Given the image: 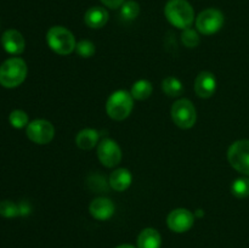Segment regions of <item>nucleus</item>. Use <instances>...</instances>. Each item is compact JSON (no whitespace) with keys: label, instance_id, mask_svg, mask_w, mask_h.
Listing matches in <instances>:
<instances>
[{"label":"nucleus","instance_id":"24","mask_svg":"<svg viewBox=\"0 0 249 248\" xmlns=\"http://www.w3.org/2000/svg\"><path fill=\"white\" fill-rule=\"evenodd\" d=\"M181 41H182V44L186 46V48L192 49V48H196V46H198L201 39H199L198 33H197L195 29L186 28V29H184L181 33Z\"/></svg>","mask_w":249,"mask_h":248},{"label":"nucleus","instance_id":"17","mask_svg":"<svg viewBox=\"0 0 249 248\" xmlns=\"http://www.w3.org/2000/svg\"><path fill=\"white\" fill-rule=\"evenodd\" d=\"M75 143L80 150H91L99 145V133L91 128L83 129L75 136Z\"/></svg>","mask_w":249,"mask_h":248},{"label":"nucleus","instance_id":"21","mask_svg":"<svg viewBox=\"0 0 249 248\" xmlns=\"http://www.w3.org/2000/svg\"><path fill=\"white\" fill-rule=\"evenodd\" d=\"M231 192L237 198H246L249 196V177H238L231 185Z\"/></svg>","mask_w":249,"mask_h":248},{"label":"nucleus","instance_id":"7","mask_svg":"<svg viewBox=\"0 0 249 248\" xmlns=\"http://www.w3.org/2000/svg\"><path fill=\"white\" fill-rule=\"evenodd\" d=\"M224 24V15L218 9H207L196 18V28L203 35H212L221 29Z\"/></svg>","mask_w":249,"mask_h":248},{"label":"nucleus","instance_id":"20","mask_svg":"<svg viewBox=\"0 0 249 248\" xmlns=\"http://www.w3.org/2000/svg\"><path fill=\"white\" fill-rule=\"evenodd\" d=\"M140 14V5L134 0L125 1L121 6V17L124 21H133Z\"/></svg>","mask_w":249,"mask_h":248},{"label":"nucleus","instance_id":"16","mask_svg":"<svg viewBox=\"0 0 249 248\" xmlns=\"http://www.w3.org/2000/svg\"><path fill=\"white\" fill-rule=\"evenodd\" d=\"M162 237L156 229L146 228L138 237V248H160Z\"/></svg>","mask_w":249,"mask_h":248},{"label":"nucleus","instance_id":"11","mask_svg":"<svg viewBox=\"0 0 249 248\" xmlns=\"http://www.w3.org/2000/svg\"><path fill=\"white\" fill-rule=\"evenodd\" d=\"M1 45L10 55H21L26 48L23 35L17 29H7L1 35Z\"/></svg>","mask_w":249,"mask_h":248},{"label":"nucleus","instance_id":"22","mask_svg":"<svg viewBox=\"0 0 249 248\" xmlns=\"http://www.w3.org/2000/svg\"><path fill=\"white\" fill-rule=\"evenodd\" d=\"M9 122L15 129H22L27 128L29 124L28 114L22 109H14L9 116Z\"/></svg>","mask_w":249,"mask_h":248},{"label":"nucleus","instance_id":"10","mask_svg":"<svg viewBox=\"0 0 249 248\" xmlns=\"http://www.w3.org/2000/svg\"><path fill=\"white\" fill-rule=\"evenodd\" d=\"M195 224V214L186 208L174 209L167 218V225L172 231L182 233L189 231Z\"/></svg>","mask_w":249,"mask_h":248},{"label":"nucleus","instance_id":"18","mask_svg":"<svg viewBox=\"0 0 249 248\" xmlns=\"http://www.w3.org/2000/svg\"><path fill=\"white\" fill-rule=\"evenodd\" d=\"M152 91L153 87L151 84V82H148L147 79H140L134 83L133 87H131L130 94L135 100L142 101V100L148 99L151 96V94H152Z\"/></svg>","mask_w":249,"mask_h":248},{"label":"nucleus","instance_id":"25","mask_svg":"<svg viewBox=\"0 0 249 248\" xmlns=\"http://www.w3.org/2000/svg\"><path fill=\"white\" fill-rule=\"evenodd\" d=\"M75 51H77V53L80 56V57L89 58L91 57V56H94L96 49H95V45L92 41L87 40V39H83V40L78 41L77 43Z\"/></svg>","mask_w":249,"mask_h":248},{"label":"nucleus","instance_id":"9","mask_svg":"<svg viewBox=\"0 0 249 248\" xmlns=\"http://www.w3.org/2000/svg\"><path fill=\"white\" fill-rule=\"evenodd\" d=\"M97 158L106 168H113L122 160V150L112 139H104L97 145Z\"/></svg>","mask_w":249,"mask_h":248},{"label":"nucleus","instance_id":"8","mask_svg":"<svg viewBox=\"0 0 249 248\" xmlns=\"http://www.w3.org/2000/svg\"><path fill=\"white\" fill-rule=\"evenodd\" d=\"M27 138L36 145H46L51 142L55 136V128L51 122L45 119H36L29 122L26 128Z\"/></svg>","mask_w":249,"mask_h":248},{"label":"nucleus","instance_id":"1","mask_svg":"<svg viewBox=\"0 0 249 248\" xmlns=\"http://www.w3.org/2000/svg\"><path fill=\"white\" fill-rule=\"evenodd\" d=\"M28 68L23 58L14 56L0 65V85L6 89L19 87L26 80Z\"/></svg>","mask_w":249,"mask_h":248},{"label":"nucleus","instance_id":"6","mask_svg":"<svg viewBox=\"0 0 249 248\" xmlns=\"http://www.w3.org/2000/svg\"><path fill=\"white\" fill-rule=\"evenodd\" d=\"M228 159L231 167L249 177V140H237L229 147Z\"/></svg>","mask_w":249,"mask_h":248},{"label":"nucleus","instance_id":"27","mask_svg":"<svg viewBox=\"0 0 249 248\" xmlns=\"http://www.w3.org/2000/svg\"><path fill=\"white\" fill-rule=\"evenodd\" d=\"M19 207V215H27L31 212V207H29L28 203L26 202H22V203L18 204Z\"/></svg>","mask_w":249,"mask_h":248},{"label":"nucleus","instance_id":"19","mask_svg":"<svg viewBox=\"0 0 249 248\" xmlns=\"http://www.w3.org/2000/svg\"><path fill=\"white\" fill-rule=\"evenodd\" d=\"M162 90L170 97H177L184 92V85L175 77H167L162 82Z\"/></svg>","mask_w":249,"mask_h":248},{"label":"nucleus","instance_id":"26","mask_svg":"<svg viewBox=\"0 0 249 248\" xmlns=\"http://www.w3.org/2000/svg\"><path fill=\"white\" fill-rule=\"evenodd\" d=\"M101 1L105 6L109 7V9H118L125 2V0H101Z\"/></svg>","mask_w":249,"mask_h":248},{"label":"nucleus","instance_id":"3","mask_svg":"<svg viewBox=\"0 0 249 248\" xmlns=\"http://www.w3.org/2000/svg\"><path fill=\"white\" fill-rule=\"evenodd\" d=\"M134 107V97L126 90L112 92L106 102V112L109 118L121 122L130 116Z\"/></svg>","mask_w":249,"mask_h":248},{"label":"nucleus","instance_id":"4","mask_svg":"<svg viewBox=\"0 0 249 248\" xmlns=\"http://www.w3.org/2000/svg\"><path fill=\"white\" fill-rule=\"evenodd\" d=\"M46 43L53 53L58 55H70L75 50V38L70 29L62 26H53L46 33Z\"/></svg>","mask_w":249,"mask_h":248},{"label":"nucleus","instance_id":"5","mask_svg":"<svg viewBox=\"0 0 249 248\" xmlns=\"http://www.w3.org/2000/svg\"><path fill=\"white\" fill-rule=\"evenodd\" d=\"M170 116L175 125L181 129H190L196 124V108L189 99H179L175 101L170 109Z\"/></svg>","mask_w":249,"mask_h":248},{"label":"nucleus","instance_id":"28","mask_svg":"<svg viewBox=\"0 0 249 248\" xmlns=\"http://www.w3.org/2000/svg\"><path fill=\"white\" fill-rule=\"evenodd\" d=\"M116 248H135V247H134L133 245H128V243H125V245H119V246H117Z\"/></svg>","mask_w":249,"mask_h":248},{"label":"nucleus","instance_id":"23","mask_svg":"<svg viewBox=\"0 0 249 248\" xmlns=\"http://www.w3.org/2000/svg\"><path fill=\"white\" fill-rule=\"evenodd\" d=\"M0 215L4 218H16L19 215V207L15 202L5 199L0 202Z\"/></svg>","mask_w":249,"mask_h":248},{"label":"nucleus","instance_id":"13","mask_svg":"<svg viewBox=\"0 0 249 248\" xmlns=\"http://www.w3.org/2000/svg\"><path fill=\"white\" fill-rule=\"evenodd\" d=\"M89 212L96 220H108L116 212L114 203L106 197H96L89 206Z\"/></svg>","mask_w":249,"mask_h":248},{"label":"nucleus","instance_id":"12","mask_svg":"<svg viewBox=\"0 0 249 248\" xmlns=\"http://www.w3.org/2000/svg\"><path fill=\"white\" fill-rule=\"evenodd\" d=\"M216 90V79L213 73L203 71L197 75L195 80V91L197 96L202 99H209Z\"/></svg>","mask_w":249,"mask_h":248},{"label":"nucleus","instance_id":"2","mask_svg":"<svg viewBox=\"0 0 249 248\" xmlns=\"http://www.w3.org/2000/svg\"><path fill=\"white\" fill-rule=\"evenodd\" d=\"M164 15L172 26L186 29L195 21V11L187 0H169L164 7Z\"/></svg>","mask_w":249,"mask_h":248},{"label":"nucleus","instance_id":"14","mask_svg":"<svg viewBox=\"0 0 249 248\" xmlns=\"http://www.w3.org/2000/svg\"><path fill=\"white\" fill-rule=\"evenodd\" d=\"M84 22L89 28H102L108 22V12L105 7L92 6L87 10L84 15Z\"/></svg>","mask_w":249,"mask_h":248},{"label":"nucleus","instance_id":"15","mask_svg":"<svg viewBox=\"0 0 249 248\" xmlns=\"http://www.w3.org/2000/svg\"><path fill=\"white\" fill-rule=\"evenodd\" d=\"M108 182L112 189L116 190V191H125L133 182V175L125 168H118L111 173Z\"/></svg>","mask_w":249,"mask_h":248}]
</instances>
